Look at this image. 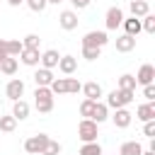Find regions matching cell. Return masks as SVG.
<instances>
[{
  "instance_id": "6da1fadb",
  "label": "cell",
  "mask_w": 155,
  "mask_h": 155,
  "mask_svg": "<svg viewBox=\"0 0 155 155\" xmlns=\"http://www.w3.org/2000/svg\"><path fill=\"white\" fill-rule=\"evenodd\" d=\"M53 92L48 90V87H36L34 90V107H36V111L39 114H48V111H53Z\"/></svg>"
},
{
  "instance_id": "7a4b0ae2",
  "label": "cell",
  "mask_w": 155,
  "mask_h": 155,
  "mask_svg": "<svg viewBox=\"0 0 155 155\" xmlns=\"http://www.w3.org/2000/svg\"><path fill=\"white\" fill-rule=\"evenodd\" d=\"M133 94H136V92H128V90H119V87H116V90H111V92L107 94V102H104V104H107L109 109H124V107H128V104L133 102Z\"/></svg>"
},
{
  "instance_id": "3957f363",
  "label": "cell",
  "mask_w": 155,
  "mask_h": 155,
  "mask_svg": "<svg viewBox=\"0 0 155 155\" xmlns=\"http://www.w3.org/2000/svg\"><path fill=\"white\" fill-rule=\"evenodd\" d=\"M99 136V124H94L92 119H82L78 124V138L82 143H94Z\"/></svg>"
},
{
  "instance_id": "277c9868",
  "label": "cell",
  "mask_w": 155,
  "mask_h": 155,
  "mask_svg": "<svg viewBox=\"0 0 155 155\" xmlns=\"http://www.w3.org/2000/svg\"><path fill=\"white\" fill-rule=\"evenodd\" d=\"M48 140H51V136H48V133H36V136H29V138L24 140V150H27L29 155H41Z\"/></svg>"
},
{
  "instance_id": "5b68a950",
  "label": "cell",
  "mask_w": 155,
  "mask_h": 155,
  "mask_svg": "<svg viewBox=\"0 0 155 155\" xmlns=\"http://www.w3.org/2000/svg\"><path fill=\"white\" fill-rule=\"evenodd\" d=\"M107 41H109V36H107V31H87L85 36H82V46H90V48H104L107 46Z\"/></svg>"
},
{
  "instance_id": "8992f818",
  "label": "cell",
  "mask_w": 155,
  "mask_h": 155,
  "mask_svg": "<svg viewBox=\"0 0 155 155\" xmlns=\"http://www.w3.org/2000/svg\"><path fill=\"white\" fill-rule=\"evenodd\" d=\"M124 19H126V17H124V10L114 5V7H109V10H107L104 24H107V29H109V31H114L116 27H121V22H124Z\"/></svg>"
},
{
  "instance_id": "52a82bcc",
  "label": "cell",
  "mask_w": 155,
  "mask_h": 155,
  "mask_svg": "<svg viewBox=\"0 0 155 155\" xmlns=\"http://www.w3.org/2000/svg\"><path fill=\"white\" fill-rule=\"evenodd\" d=\"M78 12L75 10H63L61 15H58V24H61V29H65V31H73V29H78Z\"/></svg>"
},
{
  "instance_id": "ba28073f",
  "label": "cell",
  "mask_w": 155,
  "mask_h": 155,
  "mask_svg": "<svg viewBox=\"0 0 155 155\" xmlns=\"http://www.w3.org/2000/svg\"><path fill=\"white\" fill-rule=\"evenodd\" d=\"M133 78H136V85H143V87H145V85H153V80H155V68H153L150 63H143Z\"/></svg>"
},
{
  "instance_id": "9c48e42d",
  "label": "cell",
  "mask_w": 155,
  "mask_h": 155,
  "mask_svg": "<svg viewBox=\"0 0 155 155\" xmlns=\"http://www.w3.org/2000/svg\"><path fill=\"white\" fill-rule=\"evenodd\" d=\"M131 119H133V114L124 107V109H114V114H111V124L116 126V128H128L131 126Z\"/></svg>"
},
{
  "instance_id": "30bf717a",
  "label": "cell",
  "mask_w": 155,
  "mask_h": 155,
  "mask_svg": "<svg viewBox=\"0 0 155 155\" xmlns=\"http://www.w3.org/2000/svg\"><path fill=\"white\" fill-rule=\"evenodd\" d=\"M5 94H7L12 102L22 99V94H24V82H22L19 78H12V80L7 82V87H5Z\"/></svg>"
},
{
  "instance_id": "8fae6325",
  "label": "cell",
  "mask_w": 155,
  "mask_h": 155,
  "mask_svg": "<svg viewBox=\"0 0 155 155\" xmlns=\"http://www.w3.org/2000/svg\"><path fill=\"white\" fill-rule=\"evenodd\" d=\"M58 61H61V53H58L56 48H48V51H44V53H41V58H39L41 68H46V70H53V68L58 65Z\"/></svg>"
},
{
  "instance_id": "7c38bea8",
  "label": "cell",
  "mask_w": 155,
  "mask_h": 155,
  "mask_svg": "<svg viewBox=\"0 0 155 155\" xmlns=\"http://www.w3.org/2000/svg\"><path fill=\"white\" fill-rule=\"evenodd\" d=\"M80 90H82V94H85V99H92V102H99V97L104 94V90H102V85H99V82H94V80H92V82H85V85H82Z\"/></svg>"
},
{
  "instance_id": "4fadbf2b",
  "label": "cell",
  "mask_w": 155,
  "mask_h": 155,
  "mask_svg": "<svg viewBox=\"0 0 155 155\" xmlns=\"http://www.w3.org/2000/svg\"><path fill=\"white\" fill-rule=\"evenodd\" d=\"M39 58H41L39 48H22V53H19L22 65H29V68H36L39 65Z\"/></svg>"
},
{
  "instance_id": "5bb4252c",
  "label": "cell",
  "mask_w": 155,
  "mask_h": 155,
  "mask_svg": "<svg viewBox=\"0 0 155 155\" xmlns=\"http://www.w3.org/2000/svg\"><path fill=\"white\" fill-rule=\"evenodd\" d=\"M63 75H73L75 70H78V58L75 56H61V61H58V65H56Z\"/></svg>"
},
{
  "instance_id": "9a60e30c",
  "label": "cell",
  "mask_w": 155,
  "mask_h": 155,
  "mask_svg": "<svg viewBox=\"0 0 155 155\" xmlns=\"http://www.w3.org/2000/svg\"><path fill=\"white\" fill-rule=\"evenodd\" d=\"M29 111H31L29 102H24V99H17V102H12V116H15L17 121H24V119L29 116Z\"/></svg>"
},
{
  "instance_id": "2e32d148",
  "label": "cell",
  "mask_w": 155,
  "mask_h": 155,
  "mask_svg": "<svg viewBox=\"0 0 155 155\" xmlns=\"http://www.w3.org/2000/svg\"><path fill=\"white\" fill-rule=\"evenodd\" d=\"M136 119L143 121V124H145V121H153V119H155V104H153V102L140 104V107L136 109Z\"/></svg>"
},
{
  "instance_id": "e0dca14e",
  "label": "cell",
  "mask_w": 155,
  "mask_h": 155,
  "mask_svg": "<svg viewBox=\"0 0 155 155\" xmlns=\"http://www.w3.org/2000/svg\"><path fill=\"white\" fill-rule=\"evenodd\" d=\"M128 10H131V15L138 17V19L145 17V15H150V5H148V0H131Z\"/></svg>"
},
{
  "instance_id": "ac0fdd59",
  "label": "cell",
  "mask_w": 155,
  "mask_h": 155,
  "mask_svg": "<svg viewBox=\"0 0 155 155\" xmlns=\"http://www.w3.org/2000/svg\"><path fill=\"white\" fill-rule=\"evenodd\" d=\"M133 48H136V39H133V36H128V34L116 36V51H119V53H128V51H133Z\"/></svg>"
},
{
  "instance_id": "d6986e66",
  "label": "cell",
  "mask_w": 155,
  "mask_h": 155,
  "mask_svg": "<svg viewBox=\"0 0 155 155\" xmlns=\"http://www.w3.org/2000/svg\"><path fill=\"white\" fill-rule=\"evenodd\" d=\"M34 82H36V87H48V85L53 82V70L39 68V70L34 73Z\"/></svg>"
},
{
  "instance_id": "ffe728a7",
  "label": "cell",
  "mask_w": 155,
  "mask_h": 155,
  "mask_svg": "<svg viewBox=\"0 0 155 155\" xmlns=\"http://www.w3.org/2000/svg\"><path fill=\"white\" fill-rule=\"evenodd\" d=\"M94 124H102V121H107L109 119V107L104 104V102H94V109H92V116H90Z\"/></svg>"
},
{
  "instance_id": "44dd1931",
  "label": "cell",
  "mask_w": 155,
  "mask_h": 155,
  "mask_svg": "<svg viewBox=\"0 0 155 155\" xmlns=\"http://www.w3.org/2000/svg\"><path fill=\"white\" fill-rule=\"evenodd\" d=\"M121 24H124L126 34H128V36H133V39H136V36L143 31V27H140V19H138V17H128V19H124Z\"/></svg>"
},
{
  "instance_id": "7402d4cb",
  "label": "cell",
  "mask_w": 155,
  "mask_h": 155,
  "mask_svg": "<svg viewBox=\"0 0 155 155\" xmlns=\"http://www.w3.org/2000/svg\"><path fill=\"white\" fill-rule=\"evenodd\" d=\"M140 153H143V145L138 140H126L119 148V155H140Z\"/></svg>"
},
{
  "instance_id": "603a6c76",
  "label": "cell",
  "mask_w": 155,
  "mask_h": 155,
  "mask_svg": "<svg viewBox=\"0 0 155 155\" xmlns=\"http://www.w3.org/2000/svg\"><path fill=\"white\" fill-rule=\"evenodd\" d=\"M48 90L53 94H68V78H53V82L48 85Z\"/></svg>"
},
{
  "instance_id": "cb8c5ba5",
  "label": "cell",
  "mask_w": 155,
  "mask_h": 155,
  "mask_svg": "<svg viewBox=\"0 0 155 155\" xmlns=\"http://www.w3.org/2000/svg\"><path fill=\"white\" fill-rule=\"evenodd\" d=\"M119 90H128V92H136V78L131 75V73H124L121 78H119V85H116Z\"/></svg>"
},
{
  "instance_id": "d4e9b609",
  "label": "cell",
  "mask_w": 155,
  "mask_h": 155,
  "mask_svg": "<svg viewBox=\"0 0 155 155\" xmlns=\"http://www.w3.org/2000/svg\"><path fill=\"white\" fill-rule=\"evenodd\" d=\"M17 68H19L17 58H10V56L0 63V73H2V75H15V73H17Z\"/></svg>"
},
{
  "instance_id": "484cf974",
  "label": "cell",
  "mask_w": 155,
  "mask_h": 155,
  "mask_svg": "<svg viewBox=\"0 0 155 155\" xmlns=\"http://www.w3.org/2000/svg\"><path fill=\"white\" fill-rule=\"evenodd\" d=\"M15 128H17V119H15L12 114L0 116V131H2V133H12Z\"/></svg>"
},
{
  "instance_id": "4316f807",
  "label": "cell",
  "mask_w": 155,
  "mask_h": 155,
  "mask_svg": "<svg viewBox=\"0 0 155 155\" xmlns=\"http://www.w3.org/2000/svg\"><path fill=\"white\" fill-rule=\"evenodd\" d=\"M22 39H7V56L10 58H15V56H19L22 53Z\"/></svg>"
},
{
  "instance_id": "83f0119b",
  "label": "cell",
  "mask_w": 155,
  "mask_h": 155,
  "mask_svg": "<svg viewBox=\"0 0 155 155\" xmlns=\"http://www.w3.org/2000/svg\"><path fill=\"white\" fill-rule=\"evenodd\" d=\"M80 155H104V153H102V145L94 140V143H82Z\"/></svg>"
},
{
  "instance_id": "f1b7e54d",
  "label": "cell",
  "mask_w": 155,
  "mask_h": 155,
  "mask_svg": "<svg viewBox=\"0 0 155 155\" xmlns=\"http://www.w3.org/2000/svg\"><path fill=\"white\" fill-rule=\"evenodd\" d=\"M61 150H63V145H61L58 140H53V138H51V140L46 143V148H44V153H41V155H61Z\"/></svg>"
},
{
  "instance_id": "f546056e",
  "label": "cell",
  "mask_w": 155,
  "mask_h": 155,
  "mask_svg": "<svg viewBox=\"0 0 155 155\" xmlns=\"http://www.w3.org/2000/svg\"><path fill=\"white\" fill-rule=\"evenodd\" d=\"M140 27H143V31L155 34V15H145V17L140 19Z\"/></svg>"
},
{
  "instance_id": "4dcf8cb0",
  "label": "cell",
  "mask_w": 155,
  "mask_h": 155,
  "mask_svg": "<svg viewBox=\"0 0 155 155\" xmlns=\"http://www.w3.org/2000/svg\"><path fill=\"white\" fill-rule=\"evenodd\" d=\"M92 109H94V102L92 99H82L80 102V116L82 119H90L92 116Z\"/></svg>"
},
{
  "instance_id": "1f68e13d",
  "label": "cell",
  "mask_w": 155,
  "mask_h": 155,
  "mask_svg": "<svg viewBox=\"0 0 155 155\" xmlns=\"http://www.w3.org/2000/svg\"><path fill=\"white\" fill-rule=\"evenodd\" d=\"M39 41H41L39 34H27V36L22 39V46H24V48H39Z\"/></svg>"
},
{
  "instance_id": "d6a6232c",
  "label": "cell",
  "mask_w": 155,
  "mask_h": 155,
  "mask_svg": "<svg viewBox=\"0 0 155 155\" xmlns=\"http://www.w3.org/2000/svg\"><path fill=\"white\" fill-rule=\"evenodd\" d=\"M102 56V48H90V46H82V58L85 61H97Z\"/></svg>"
},
{
  "instance_id": "836d02e7",
  "label": "cell",
  "mask_w": 155,
  "mask_h": 155,
  "mask_svg": "<svg viewBox=\"0 0 155 155\" xmlns=\"http://www.w3.org/2000/svg\"><path fill=\"white\" fill-rule=\"evenodd\" d=\"M24 2H27V7H29L31 12H44V10L48 7L46 0H24Z\"/></svg>"
},
{
  "instance_id": "e575fe53",
  "label": "cell",
  "mask_w": 155,
  "mask_h": 155,
  "mask_svg": "<svg viewBox=\"0 0 155 155\" xmlns=\"http://www.w3.org/2000/svg\"><path fill=\"white\" fill-rule=\"evenodd\" d=\"M143 136H148V138H155V119L143 124Z\"/></svg>"
},
{
  "instance_id": "d590c367",
  "label": "cell",
  "mask_w": 155,
  "mask_h": 155,
  "mask_svg": "<svg viewBox=\"0 0 155 155\" xmlns=\"http://www.w3.org/2000/svg\"><path fill=\"white\" fill-rule=\"evenodd\" d=\"M80 80H75V78H68V94H75V92H80Z\"/></svg>"
},
{
  "instance_id": "8d00e7d4",
  "label": "cell",
  "mask_w": 155,
  "mask_h": 155,
  "mask_svg": "<svg viewBox=\"0 0 155 155\" xmlns=\"http://www.w3.org/2000/svg\"><path fill=\"white\" fill-rule=\"evenodd\" d=\"M143 97H145L148 102H153V99H155V85H145V87H143Z\"/></svg>"
},
{
  "instance_id": "74e56055",
  "label": "cell",
  "mask_w": 155,
  "mask_h": 155,
  "mask_svg": "<svg viewBox=\"0 0 155 155\" xmlns=\"http://www.w3.org/2000/svg\"><path fill=\"white\" fill-rule=\"evenodd\" d=\"M70 2H73V7H75V10H85V7H90V2H92V0H70Z\"/></svg>"
},
{
  "instance_id": "f35d334b",
  "label": "cell",
  "mask_w": 155,
  "mask_h": 155,
  "mask_svg": "<svg viewBox=\"0 0 155 155\" xmlns=\"http://www.w3.org/2000/svg\"><path fill=\"white\" fill-rule=\"evenodd\" d=\"M7 58V39H0V63Z\"/></svg>"
},
{
  "instance_id": "ab89813d",
  "label": "cell",
  "mask_w": 155,
  "mask_h": 155,
  "mask_svg": "<svg viewBox=\"0 0 155 155\" xmlns=\"http://www.w3.org/2000/svg\"><path fill=\"white\" fill-rule=\"evenodd\" d=\"M22 2H24V0H7V5H10V7H19Z\"/></svg>"
},
{
  "instance_id": "60d3db41",
  "label": "cell",
  "mask_w": 155,
  "mask_h": 155,
  "mask_svg": "<svg viewBox=\"0 0 155 155\" xmlns=\"http://www.w3.org/2000/svg\"><path fill=\"white\" fill-rule=\"evenodd\" d=\"M48 5H58V2H63V0H46Z\"/></svg>"
},
{
  "instance_id": "b9f144b4",
  "label": "cell",
  "mask_w": 155,
  "mask_h": 155,
  "mask_svg": "<svg viewBox=\"0 0 155 155\" xmlns=\"http://www.w3.org/2000/svg\"><path fill=\"white\" fill-rule=\"evenodd\" d=\"M140 155H155V153H153V150H143Z\"/></svg>"
}]
</instances>
